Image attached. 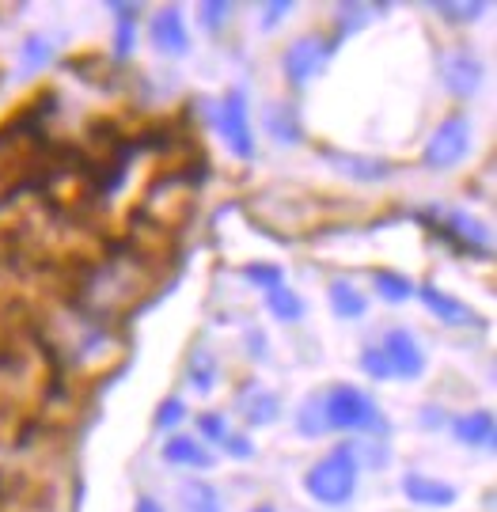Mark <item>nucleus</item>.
I'll use <instances>...</instances> for the list:
<instances>
[{"label": "nucleus", "mask_w": 497, "mask_h": 512, "mask_svg": "<svg viewBox=\"0 0 497 512\" xmlns=\"http://www.w3.org/2000/svg\"><path fill=\"white\" fill-rule=\"evenodd\" d=\"M357 475H361V467H357L353 448L350 444H338V448H331L327 456L315 459L312 467H308L304 490H308V497L319 501V505L338 509V505H346V501L357 494Z\"/></svg>", "instance_id": "1"}, {"label": "nucleus", "mask_w": 497, "mask_h": 512, "mask_svg": "<svg viewBox=\"0 0 497 512\" xmlns=\"http://www.w3.org/2000/svg\"><path fill=\"white\" fill-rule=\"evenodd\" d=\"M323 399V414L331 433H387L384 410L372 403L361 387L353 384H334Z\"/></svg>", "instance_id": "2"}, {"label": "nucleus", "mask_w": 497, "mask_h": 512, "mask_svg": "<svg viewBox=\"0 0 497 512\" xmlns=\"http://www.w3.org/2000/svg\"><path fill=\"white\" fill-rule=\"evenodd\" d=\"M418 220L433 224V232H437L444 243H452L456 251H463V255L490 258L494 239H490V228H486L479 217H471V213H463V209H441V205H433V209L418 213Z\"/></svg>", "instance_id": "3"}, {"label": "nucleus", "mask_w": 497, "mask_h": 512, "mask_svg": "<svg viewBox=\"0 0 497 512\" xmlns=\"http://www.w3.org/2000/svg\"><path fill=\"white\" fill-rule=\"evenodd\" d=\"M467 152H471V118H467L463 110H452V114L441 118L437 129L429 133L422 164L429 167V171H452V167H460L463 160H467Z\"/></svg>", "instance_id": "4"}, {"label": "nucleus", "mask_w": 497, "mask_h": 512, "mask_svg": "<svg viewBox=\"0 0 497 512\" xmlns=\"http://www.w3.org/2000/svg\"><path fill=\"white\" fill-rule=\"evenodd\" d=\"M334 50H338V46H334L331 38L300 35L296 42H289V50L281 54V73H285V80L293 84L296 92H304L315 76L327 69V61L334 57Z\"/></svg>", "instance_id": "5"}, {"label": "nucleus", "mask_w": 497, "mask_h": 512, "mask_svg": "<svg viewBox=\"0 0 497 512\" xmlns=\"http://www.w3.org/2000/svg\"><path fill=\"white\" fill-rule=\"evenodd\" d=\"M437 69H441V84L448 95L456 99H471L486 84V61L467 46H448L437 57Z\"/></svg>", "instance_id": "6"}, {"label": "nucleus", "mask_w": 497, "mask_h": 512, "mask_svg": "<svg viewBox=\"0 0 497 512\" xmlns=\"http://www.w3.org/2000/svg\"><path fill=\"white\" fill-rule=\"evenodd\" d=\"M217 126H221V137L228 141L232 156L255 160V129H251V110H247L243 88H228L221 95V103H217Z\"/></svg>", "instance_id": "7"}, {"label": "nucleus", "mask_w": 497, "mask_h": 512, "mask_svg": "<svg viewBox=\"0 0 497 512\" xmlns=\"http://www.w3.org/2000/svg\"><path fill=\"white\" fill-rule=\"evenodd\" d=\"M380 349H384L387 365H391V380H418L425 372V353L410 330H387L380 338Z\"/></svg>", "instance_id": "8"}, {"label": "nucleus", "mask_w": 497, "mask_h": 512, "mask_svg": "<svg viewBox=\"0 0 497 512\" xmlns=\"http://www.w3.org/2000/svg\"><path fill=\"white\" fill-rule=\"evenodd\" d=\"M148 42L152 50L164 57H183L190 54V31L183 23V12L179 8H160L156 19L148 23Z\"/></svg>", "instance_id": "9"}, {"label": "nucleus", "mask_w": 497, "mask_h": 512, "mask_svg": "<svg viewBox=\"0 0 497 512\" xmlns=\"http://www.w3.org/2000/svg\"><path fill=\"white\" fill-rule=\"evenodd\" d=\"M414 296H418L425 308L441 319L444 327H482V319L467 308V304H463L460 296L444 293V289L429 285V281H425V285H418V289H414Z\"/></svg>", "instance_id": "10"}, {"label": "nucleus", "mask_w": 497, "mask_h": 512, "mask_svg": "<svg viewBox=\"0 0 497 512\" xmlns=\"http://www.w3.org/2000/svg\"><path fill=\"white\" fill-rule=\"evenodd\" d=\"M399 490L410 505H418V509H452L456 505V486H448L441 478H429V475H418V471H410V475L399 482Z\"/></svg>", "instance_id": "11"}, {"label": "nucleus", "mask_w": 497, "mask_h": 512, "mask_svg": "<svg viewBox=\"0 0 497 512\" xmlns=\"http://www.w3.org/2000/svg\"><path fill=\"white\" fill-rule=\"evenodd\" d=\"M236 410L247 425H274L281 418V399H277L270 387L262 384H243L240 399H236Z\"/></svg>", "instance_id": "12"}, {"label": "nucleus", "mask_w": 497, "mask_h": 512, "mask_svg": "<svg viewBox=\"0 0 497 512\" xmlns=\"http://www.w3.org/2000/svg\"><path fill=\"white\" fill-rule=\"evenodd\" d=\"M452 433L460 444L467 448H479V452H494L497 444V421L490 410H471V414H460L452 421Z\"/></svg>", "instance_id": "13"}, {"label": "nucleus", "mask_w": 497, "mask_h": 512, "mask_svg": "<svg viewBox=\"0 0 497 512\" xmlns=\"http://www.w3.org/2000/svg\"><path fill=\"white\" fill-rule=\"evenodd\" d=\"M262 129L281 148H296L304 141V126H300V118H296V110L289 103H266V110H262Z\"/></svg>", "instance_id": "14"}, {"label": "nucleus", "mask_w": 497, "mask_h": 512, "mask_svg": "<svg viewBox=\"0 0 497 512\" xmlns=\"http://www.w3.org/2000/svg\"><path fill=\"white\" fill-rule=\"evenodd\" d=\"M319 156L331 167H338L342 175H350L357 183H380L391 175L387 160H372V156H350V152H334V148H319Z\"/></svg>", "instance_id": "15"}, {"label": "nucleus", "mask_w": 497, "mask_h": 512, "mask_svg": "<svg viewBox=\"0 0 497 512\" xmlns=\"http://www.w3.org/2000/svg\"><path fill=\"white\" fill-rule=\"evenodd\" d=\"M160 456L167 459V463H175V467H194V471H209L213 463H217V456L205 448L198 437H186V433H175V437H167L164 452Z\"/></svg>", "instance_id": "16"}, {"label": "nucleus", "mask_w": 497, "mask_h": 512, "mask_svg": "<svg viewBox=\"0 0 497 512\" xmlns=\"http://www.w3.org/2000/svg\"><path fill=\"white\" fill-rule=\"evenodd\" d=\"M327 300H331V311L338 319H365V311H369V296L361 293L357 285H353L350 277H334L331 285H327Z\"/></svg>", "instance_id": "17"}, {"label": "nucleus", "mask_w": 497, "mask_h": 512, "mask_svg": "<svg viewBox=\"0 0 497 512\" xmlns=\"http://www.w3.org/2000/svg\"><path fill=\"white\" fill-rule=\"evenodd\" d=\"M387 12V4H338V12H334V46L342 42V38L357 35L361 27H369L372 19H380Z\"/></svg>", "instance_id": "18"}, {"label": "nucleus", "mask_w": 497, "mask_h": 512, "mask_svg": "<svg viewBox=\"0 0 497 512\" xmlns=\"http://www.w3.org/2000/svg\"><path fill=\"white\" fill-rule=\"evenodd\" d=\"M114 12V46L111 57L122 65L137 50V4H111Z\"/></svg>", "instance_id": "19"}, {"label": "nucleus", "mask_w": 497, "mask_h": 512, "mask_svg": "<svg viewBox=\"0 0 497 512\" xmlns=\"http://www.w3.org/2000/svg\"><path fill=\"white\" fill-rule=\"evenodd\" d=\"M179 505H183V512H224L217 486L205 478H186L179 486Z\"/></svg>", "instance_id": "20"}, {"label": "nucleus", "mask_w": 497, "mask_h": 512, "mask_svg": "<svg viewBox=\"0 0 497 512\" xmlns=\"http://www.w3.org/2000/svg\"><path fill=\"white\" fill-rule=\"evenodd\" d=\"M186 384L194 387L198 395H209V391H213V384H217V361H213V353L194 349V353L186 357Z\"/></svg>", "instance_id": "21"}, {"label": "nucleus", "mask_w": 497, "mask_h": 512, "mask_svg": "<svg viewBox=\"0 0 497 512\" xmlns=\"http://www.w3.org/2000/svg\"><path fill=\"white\" fill-rule=\"evenodd\" d=\"M296 433L308 440H319L331 433V425H327V414H323V399L312 395V399H304L300 410H296Z\"/></svg>", "instance_id": "22"}, {"label": "nucleus", "mask_w": 497, "mask_h": 512, "mask_svg": "<svg viewBox=\"0 0 497 512\" xmlns=\"http://www.w3.org/2000/svg\"><path fill=\"white\" fill-rule=\"evenodd\" d=\"M266 308H270V315L281 319V323H300V319H304V300H300V293L289 289V285L270 289V293H266Z\"/></svg>", "instance_id": "23"}, {"label": "nucleus", "mask_w": 497, "mask_h": 512, "mask_svg": "<svg viewBox=\"0 0 497 512\" xmlns=\"http://www.w3.org/2000/svg\"><path fill=\"white\" fill-rule=\"evenodd\" d=\"M372 285H376L380 300H387V304H406V300H414V289H418L410 277L395 274V270H376Z\"/></svg>", "instance_id": "24"}, {"label": "nucleus", "mask_w": 497, "mask_h": 512, "mask_svg": "<svg viewBox=\"0 0 497 512\" xmlns=\"http://www.w3.org/2000/svg\"><path fill=\"white\" fill-rule=\"evenodd\" d=\"M50 61H54V38H46V35L23 38V46H19V69H23V73H38V69H46Z\"/></svg>", "instance_id": "25"}, {"label": "nucleus", "mask_w": 497, "mask_h": 512, "mask_svg": "<svg viewBox=\"0 0 497 512\" xmlns=\"http://www.w3.org/2000/svg\"><path fill=\"white\" fill-rule=\"evenodd\" d=\"M433 12H437L448 27H467V23H475L479 16H486V4H456V0H441V4H433Z\"/></svg>", "instance_id": "26"}, {"label": "nucleus", "mask_w": 497, "mask_h": 512, "mask_svg": "<svg viewBox=\"0 0 497 512\" xmlns=\"http://www.w3.org/2000/svg\"><path fill=\"white\" fill-rule=\"evenodd\" d=\"M243 277L251 281V285H258V289H277V285H285V277H281V266H274V262H251V266H243Z\"/></svg>", "instance_id": "27"}, {"label": "nucleus", "mask_w": 497, "mask_h": 512, "mask_svg": "<svg viewBox=\"0 0 497 512\" xmlns=\"http://www.w3.org/2000/svg\"><path fill=\"white\" fill-rule=\"evenodd\" d=\"M228 16H232V4H224V0H205L202 8H198V19H202V27L209 31V35L224 31Z\"/></svg>", "instance_id": "28"}, {"label": "nucleus", "mask_w": 497, "mask_h": 512, "mask_svg": "<svg viewBox=\"0 0 497 512\" xmlns=\"http://www.w3.org/2000/svg\"><path fill=\"white\" fill-rule=\"evenodd\" d=\"M361 368H365V376H369V380H376V384L391 380V365H387V357H384V349H380V346L361 349Z\"/></svg>", "instance_id": "29"}, {"label": "nucleus", "mask_w": 497, "mask_h": 512, "mask_svg": "<svg viewBox=\"0 0 497 512\" xmlns=\"http://www.w3.org/2000/svg\"><path fill=\"white\" fill-rule=\"evenodd\" d=\"M228 437V421L221 418V414H198V440H209V444H221V440Z\"/></svg>", "instance_id": "30"}, {"label": "nucleus", "mask_w": 497, "mask_h": 512, "mask_svg": "<svg viewBox=\"0 0 497 512\" xmlns=\"http://www.w3.org/2000/svg\"><path fill=\"white\" fill-rule=\"evenodd\" d=\"M183 418H186V403L179 395H171V399H164V403L156 406V429H175Z\"/></svg>", "instance_id": "31"}, {"label": "nucleus", "mask_w": 497, "mask_h": 512, "mask_svg": "<svg viewBox=\"0 0 497 512\" xmlns=\"http://www.w3.org/2000/svg\"><path fill=\"white\" fill-rule=\"evenodd\" d=\"M221 448L228 452V459H251L255 456V444L247 433H236V429H228V437L221 440Z\"/></svg>", "instance_id": "32"}, {"label": "nucleus", "mask_w": 497, "mask_h": 512, "mask_svg": "<svg viewBox=\"0 0 497 512\" xmlns=\"http://www.w3.org/2000/svg\"><path fill=\"white\" fill-rule=\"evenodd\" d=\"M293 16V4L289 0H277V4H266L262 8V31H277L281 27V19Z\"/></svg>", "instance_id": "33"}, {"label": "nucleus", "mask_w": 497, "mask_h": 512, "mask_svg": "<svg viewBox=\"0 0 497 512\" xmlns=\"http://www.w3.org/2000/svg\"><path fill=\"white\" fill-rule=\"evenodd\" d=\"M133 512H167L156 497H137V505H133Z\"/></svg>", "instance_id": "34"}, {"label": "nucleus", "mask_w": 497, "mask_h": 512, "mask_svg": "<svg viewBox=\"0 0 497 512\" xmlns=\"http://www.w3.org/2000/svg\"><path fill=\"white\" fill-rule=\"evenodd\" d=\"M251 512H277L274 505H258V509H251Z\"/></svg>", "instance_id": "35"}]
</instances>
